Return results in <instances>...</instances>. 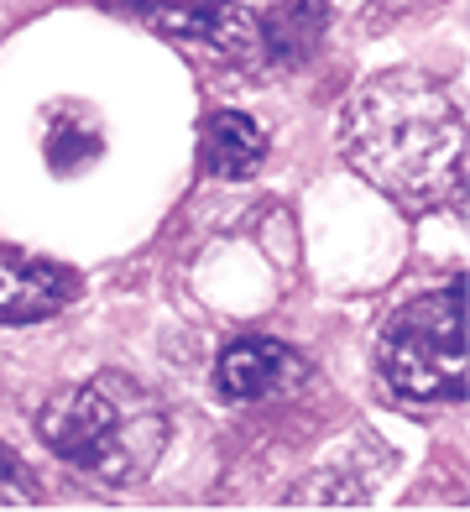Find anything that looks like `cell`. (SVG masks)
I'll return each mask as SVG.
<instances>
[{"mask_svg":"<svg viewBox=\"0 0 470 512\" xmlns=\"http://www.w3.org/2000/svg\"><path fill=\"white\" fill-rule=\"evenodd\" d=\"M340 152L408 215H429L465 189V115L418 68H382L356 84L340 110Z\"/></svg>","mask_w":470,"mask_h":512,"instance_id":"1","label":"cell"},{"mask_svg":"<svg viewBox=\"0 0 470 512\" xmlns=\"http://www.w3.org/2000/svg\"><path fill=\"white\" fill-rule=\"evenodd\" d=\"M168 408L126 371H94L37 408V439L100 486H136L168 455Z\"/></svg>","mask_w":470,"mask_h":512,"instance_id":"2","label":"cell"},{"mask_svg":"<svg viewBox=\"0 0 470 512\" xmlns=\"http://www.w3.org/2000/svg\"><path fill=\"white\" fill-rule=\"evenodd\" d=\"M376 371L403 403L439 408L465 398V277L392 309L376 340Z\"/></svg>","mask_w":470,"mask_h":512,"instance_id":"3","label":"cell"},{"mask_svg":"<svg viewBox=\"0 0 470 512\" xmlns=\"http://www.w3.org/2000/svg\"><path fill=\"white\" fill-rule=\"evenodd\" d=\"M105 11L147 21L152 32L178 42H204L225 58L256 63V16L241 11L235 0H100Z\"/></svg>","mask_w":470,"mask_h":512,"instance_id":"4","label":"cell"},{"mask_svg":"<svg viewBox=\"0 0 470 512\" xmlns=\"http://www.w3.org/2000/svg\"><path fill=\"white\" fill-rule=\"evenodd\" d=\"M314 377L303 351L267 335H246L220 351L215 361V387L225 403H262V398H293V392Z\"/></svg>","mask_w":470,"mask_h":512,"instance_id":"5","label":"cell"},{"mask_svg":"<svg viewBox=\"0 0 470 512\" xmlns=\"http://www.w3.org/2000/svg\"><path fill=\"white\" fill-rule=\"evenodd\" d=\"M79 272L53 262V256H32L16 246H0V324H42L79 304Z\"/></svg>","mask_w":470,"mask_h":512,"instance_id":"6","label":"cell"},{"mask_svg":"<svg viewBox=\"0 0 470 512\" xmlns=\"http://www.w3.org/2000/svg\"><path fill=\"white\" fill-rule=\"evenodd\" d=\"M267 162V131L246 110H209L199 126V168L209 178H251Z\"/></svg>","mask_w":470,"mask_h":512,"instance_id":"7","label":"cell"},{"mask_svg":"<svg viewBox=\"0 0 470 512\" xmlns=\"http://www.w3.org/2000/svg\"><path fill=\"white\" fill-rule=\"evenodd\" d=\"M324 21H329L324 0H288V6H272L267 16H256V63H282V68L303 63L319 48Z\"/></svg>","mask_w":470,"mask_h":512,"instance_id":"8","label":"cell"},{"mask_svg":"<svg viewBox=\"0 0 470 512\" xmlns=\"http://www.w3.org/2000/svg\"><path fill=\"white\" fill-rule=\"evenodd\" d=\"M37 502H42V492H37L32 465L11 445H0V507H37Z\"/></svg>","mask_w":470,"mask_h":512,"instance_id":"9","label":"cell"}]
</instances>
